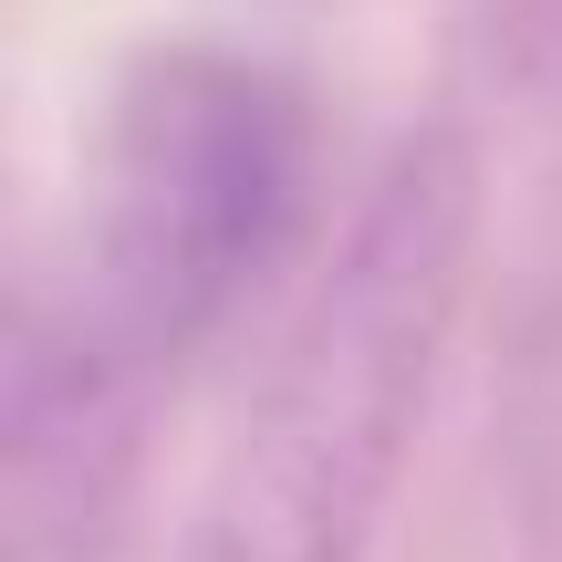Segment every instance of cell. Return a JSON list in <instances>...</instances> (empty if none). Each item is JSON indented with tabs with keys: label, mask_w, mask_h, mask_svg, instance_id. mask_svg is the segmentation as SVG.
Instances as JSON below:
<instances>
[{
	"label": "cell",
	"mask_w": 562,
	"mask_h": 562,
	"mask_svg": "<svg viewBox=\"0 0 562 562\" xmlns=\"http://www.w3.org/2000/svg\"><path fill=\"white\" fill-rule=\"evenodd\" d=\"M469 281V157L406 146L292 313L178 562H364Z\"/></svg>",
	"instance_id": "obj_1"
},
{
	"label": "cell",
	"mask_w": 562,
	"mask_h": 562,
	"mask_svg": "<svg viewBox=\"0 0 562 562\" xmlns=\"http://www.w3.org/2000/svg\"><path fill=\"white\" fill-rule=\"evenodd\" d=\"M302 136L250 63L157 53L125 83L94 199V271L74 281V375L178 355L292 220Z\"/></svg>",
	"instance_id": "obj_2"
}]
</instances>
